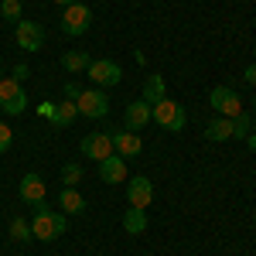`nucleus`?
<instances>
[{"instance_id":"11","label":"nucleus","mask_w":256,"mask_h":256,"mask_svg":"<svg viewBox=\"0 0 256 256\" xmlns=\"http://www.w3.org/2000/svg\"><path fill=\"white\" fill-rule=\"evenodd\" d=\"M110 154H116L113 150V140H110V134H86L82 137V158H89V160H106Z\"/></svg>"},{"instance_id":"27","label":"nucleus","mask_w":256,"mask_h":256,"mask_svg":"<svg viewBox=\"0 0 256 256\" xmlns=\"http://www.w3.org/2000/svg\"><path fill=\"white\" fill-rule=\"evenodd\" d=\"M79 86H76V82H68V86H65V99H79Z\"/></svg>"},{"instance_id":"1","label":"nucleus","mask_w":256,"mask_h":256,"mask_svg":"<svg viewBox=\"0 0 256 256\" xmlns=\"http://www.w3.org/2000/svg\"><path fill=\"white\" fill-rule=\"evenodd\" d=\"M65 229H68V216L65 212H55L52 205H34V216H31V232L38 242H55L58 236H65Z\"/></svg>"},{"instance_id":"21","label":"nucleus","mask_w":256,"mask_h":256,"mask_svg":"<svg viewBox=\"0 0 256 256\" xmlns=\"http://www.w3.org/2000/svg\"><path fill=\"white\" fill-rule=\"evenodd\" d=\"M10 239H14V242H31V239H34V232H31V222H28L24 216L10 218Z\"/></svg>"},{"instance_id":"30","label":"nucleus","mask_w":256,"mask_h":256,"mask_svg":"<svg viewBox=\"0 0 256 256\" xmlns=\"http://www.w3.org/2000/svg\"><path fill=\"white\" fill-rule=\"evenodd\" d=\"M55 7H68V4H76V0H52Z\"/></svg>"},{"instance_id":"7","label":"nucleus","mask_w":256,"mask_h":256,"mask_svg":"<svg viewBox=\"0 0 256 256\" xmlns=\"http://www.w3.org/2000/svg\"><path fill=\"white\" fill-rule=\"evenodd\" d=\"M86 76L96 82V89H106V86H120L123 82V68L110 58H92V65L86 68Z\"/></svg>"},{"instance_id":"24","label":"nucleus","mask_w":256,"mask_h":256,"mask_svg":"<svg viewBox=\"0 0 256 256\" xmlns=\"http://www.w3.org/2000/svg\"><path fill=\"white\" fill-rule=\"evenodd\" d=\"M62 184H65V188L82 184V164H65V168H62Z\"/></svg>"},{"instance_id":"25","label":"nucleus","mask_w":256,"mask_h":256,"mask_svg":"<svg viewBox=\"0 0 256 256\" xmlns=\"http://www.w3.org/2000/svg\"><path fill=\"white\" fill-rule=\"evenodd\" d=\"M10 144H14V130H10L7 123H0V154H7Z\"/></svg>"},{"instance_id":"13","label":"nucleus","mask_w":256,"mask_h":256,"mask_svg":"<svg viewBox=\"0 0 256 256\" xmlns=\"http://www.w3.org/2000/svg\"><path fill=\"white\" fill-rule=\"evenodd\" d=\"M147 123H150V102H144V99L126 102V113H123V130H134V134H137L140 126H147Z\"/></svg>"},{"instance_id":"15","label":"nucleus","mask_w":256,"mask_h":256,"mask_svg":"<svg viewBox=\"0 0 256 256\" xmlns=\"http://www.w3.org/2000/svg\"><path fill=\"white\" fill-rule=\"evenodd\" d=\"M58 208L65 212V216H82V212H86V198H82V192H76V188H62L58 192Z\"/></svg>"},{"instance_id":"8","label":"nucleus","mask_w":256,"mask_h":256,"mask_svg":"<svg viewBox=\"0 0 256 256\" xmlns=\"http://www.w3.org/2000/svg\"><path fill=\"white\" fill-rule=\"evenodd\" d=\"M14 41H18V48H24V52H41L44 28H41L38 20H18L14 24Z\"/></svg>"},{"instance_id":"29","label":"nucleus","mask_w":256,"mask_h":256,"mask_svg":"<svg viewBox=\"0 0 256 256\" xmlns=\"http://www.w3.org/2000/svg\"><path fill=\"white\" fill-rule=\"evenodd\" d=\"M246 147H250V150H253V154H256V130H253V134H250V137H246Z\"/></svg>"},{"instance_id":"14","label":"nucleus","mask_w":256,"mask_h":256,"mask_svg":"<svg viewBox=\"0 0 256 256\" xmlns=\"http://www.w3.org/2000/svg\"><path fill=\"white\" fill-rule=\"evenodd\" d=\"M99 178H102L106 184H120V181H126V160L120 158V154H110L106 160H99Z\"/></svg>"},{"instance_id":"2","label":"nucleus","mask_w":256,"mask_h":256,"mask_svg":"<svg viewBox=\"0 0 256 256\" xmlns=\"http://www.w3.org/2000/svg\"><path fill=\"white\" fill-rule=\"evenodd\" d=\"M150 120L158 123L160 130H168V134H181V130L188 126V113H184V106L174 102L171 96H164L160 102L150 106Z\"/></svg>"},{"instance_id":"23","label":"nucleus","mask_w":256,"mask_h":256,"mask_svg":"<svg viewBox=\"0 0 256 256\" xmlns=\"http://www.w3.org/2000/svg\"><path fill=\"white\" fill-rule=\"evenodd\" d=\"M0 18L4 20H24V10H20V0H0Z\"/></svg>"},{"instance_id":"31","label":"nucleus","mask_w":256,"mask_h":256,"mask_svg":"<svg viewBox=\"0 0 256 256\" xmlns=\"http://www.w3.org/2000/svg\"><path fill=\"white\" fill-rule=\"evenodd\" d=\"M0 62H4V55H0Z\"/></svg>"},{"instance_id":"18","label":"nucleus","mask_w":256,"mask_h":256,"mask_svg":"<svg viewBox=\"0 0 256 256\" xmlns=\"http://www.w3.org/2000/svg\"><path fill=\"white\" fill-rule=\"evenodd\" d=\"M168 96V89H164V76H147V82H144V92H140V99L144 102H160V99Z\"/></svg>"},{"instance_id":"22","label":"nucleus","mask_w":256,"mask_h":256,"mask_svg":"<svg viewBox=\"0 0 256 256\" xmlns=\"http://www.w3.org/2000/svg\"><path fill=\"white\" fill-rule=\"evenodd\" d=\"M250 126H253V116H250L246 110H242L239 116H232V140H246L250 134H253Z\"/></svg>"},{"instance_id":"9","label":"nucleus","mask_w":256,"mask_h":256,"mask_svg":"<svg viewBox=\"0 0 256 256\" xmlns=\"http://www.w3.org/2000/svg\"><path fill=\"white\" fill-rule=\"evenodd\" d=\"M18 195H20V202L24 205H41L44 202V195H48V188H44V178L41 174H34V171H28V174L20 178V184H18Z\"/></svg>"},{"instance_id":"17","label":"nucleus","mask_w":256,"mask_h":256,"mask_svg":"<svg viewBox=\"0 0 256 256\" xmlns=\"http://www.w3.org/2000/svg\"><path fill=\"white\" fill-rule=\"evenodd\" d=\"M123 232H126V236H144V232H147V212H144V208H130V212L123 216Z\"/></svg>"},{"instance_id":"3","label":"nucleus","mask_w":256,"mask_h":256,"mask_svg":"<svg viewBox=\"0 0 256 256\" xmlns=\"http://www.w3.org/2000/svg\"><path fill=\"white\" fill-rule=\"evenodd\" d=\"M0 110L7 113V116H20L24 110H28V92H24V86L18 79H0Z\"/></svg>"},{"instance_id":"28","label":"nucleus","mask_w":256,"mask_h":256,"mask_svg":"<svg viewBox=\"0 0 256 256\" xmlns=\"http://www.w3.org/2000/svg\"><path fill=\"white\" fill-rule=\"evenodd\" d=\"M242 79L250 82V86H256V65H246V76H242Z\"/></svg>"},{"instance_id":"20","label":"nucleus","mask_w":256,"mask_h":256,"mask_svg":"<svg viewBox=\"0 0 256 256\" xmlns=\"http://www.w3.org/2000/svg\"><path fill=\"white\" fill-rule=\"evenodd\" d=\"M89 65H92V58H89L86 52H65V55H62V68H65V72H86Z\"/></svg>"},{"instance_id":"19","label":"nucleus","mask_w":256,"mask_h":256,"mask_svg":"<svg viewBox=\"0 0 256 256\" xmlns=\"http://www.w3.org/2000/svg\"><path fill=\"white\" fill-rule=\"evenodd\" d=\"M76 116H79V106H76V99H65V102H58L55 106V113H52V120H55V126H72L76 123Z\"/></svg>"},{"instance_id":"16","label":"nucleus","mask_w":256,"mask_h":256,"mask_svg":"<svg viewBox=\"0 0 256 256\" xmlns=\"http://www.w3.org/2000/svg\"><path fill=\"white\" fill-rule=\"evenodd\" d=\"M205 140H212V144L232 140V120H229V116H216L208 126H205Z\"/></svg>"},{"instance_id":"10","label":"nucleus","mask_w":256,"mask_h":256,"mask_svg":"<svg viewBox=\"0 0 256 256\" xmlns=\"http://www.w3.org/2000/svg\"><path fill=\"white\" fill-rule=\"evenodd\" d=\"M126 202H130V208H144L147 212V205L154 202V184H150V178H130V184H126Z\"/></svg>"},{"instance_id":"6","label":"nucleus","mask_w":256,"mask_h":256,"mask_svg":"<svg viewBox=\"0 0 256 256\" xmlns=\"http://www.w3.org/2000/svg\"><path fill=\"white\" fill-rule=\"evenodd\" d=\"M76 106H79V113L86 120H102L110 113V96H106L102 89H82L79 99H76Z\"/></svg>"},{"instance_id":"12","label":"nucleus","mask_w":256,"mask_h":256,"mask_svg":"<svg viewBox=\"0 0 256 256\" xmlns=\"http://www.w3.org/2000/svg\"><path fill=\"white\" fill-rule=\"evenodd\" d=\"M110 140H113V150H116L123 160H126V158H137L140 150H144V140H140L134 130H113Z\"/></svg>"},{"instance_id":"5","label":"nucleus","mask_w":256,"mask_h":256,"mask_svg":"<svg viewBox=\"0 0 256 256\" xmlns=\"http://www.w3.org/2000/svg\"><path fill=\"white\" fill-rule=\"evenodd\" d=\"M208 106L216 110V116H239L242 113V96H239L236 89H229V86H216L212 92H208Z\"/></svg>"},{"instance_id":"26","label":"nucleus","mask_w":256,"mask_h":256,"mask_svg":"<svg viewBox=\"0 0 256 256\" xmlns=\"http://www.w3.org/2000/svg\"><path fill=\"white\" fill-rule=\"evenodd\" d=\"M28 76H31V72H28V65H24V62H20V65H14V76H10V79L24 82V79H28Z\"/></svg>"},{"instance_id":"4","label":"nucleus","mask_w":256,"mask_h":256,"mask_svg":"<svg viewBox=\"0 0 256 256\" xmlns=\"http://www.w3.org/2000/svg\"><path fill=\"white\" fill-rule=\"evenodd\" d=\"M92 28V10L86 7V4H68L65 7V14H62V31L68 34V38H82L86 31Z\"/></svg>"}]
</instances>
